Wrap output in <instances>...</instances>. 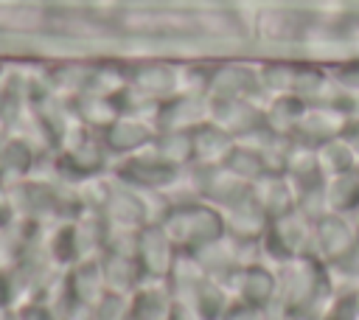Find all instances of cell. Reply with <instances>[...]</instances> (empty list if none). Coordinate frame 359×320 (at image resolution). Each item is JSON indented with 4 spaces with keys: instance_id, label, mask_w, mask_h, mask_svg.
Segmentation results:
<instances>
[{
    "instance_id": "cell-10",
    "label": "cell",
    "mask_w": 359,
    "mask_h": 320,
    "mask_svg": "<svg viewBox=\"0 0 359 320\" xmlns=\"http://www.w3.org/2000/svg\"><path fill=\"white\" fill-rule=\"evenodd\" d=\"M314 149H317V163H320V168H323L325 177L342 174V171H348V168L356 166V154H353V149L345 143L342 135H339V138H331V140H325V143H320V146H314Z\"/></svg>"
},
{
    "instance_id": "cell-5",
    "label": "cell",
    "mask_w": 359,
    "mask_h": 320,
    "mask_svg": "<svg viewBox=\"0 0 359 320\" xmlns=\"http://www.w3.org/2000/svg\"><path fill=\"white\" fill-rule=\"evenodd\" d=\"M311 241H314V250H317L314 255H317L323 264H328V261L345 255L348 250H353V247L359 244V236L351 230V225L345 222L342 213L325 211V213H320L317 222H314Z\"/></svg>"
},
{
    "instance_id": "cell-9",
    "label": "cell",
    "mask_w": 359,
    "mask_h": 320,
    "mask_svg": "<svg viewBox=\"0 0 359 320\" xmlns=\"http://www.w3.org/2000/svg\"><path fill=\"white\" fill-rule=\"evenodd\" d=\"M309 101L294 95V93H280V95H269L264 104V124L266 129H272L275 135H286L294 138L303 115H306Z\"/></svg>"
},
{
    "instance_id": "cell-3",
    "label": "cell",
    "mask_w": 359,
    "mask_h": 320,
    "mask_svg": "<svg viewBox=\"0 0 359 320\" xmlns=\"http://www.w3.org/2000/svg\"><path fill=\"white\" fill-rule=\"evenodd\" d=\"M208 121L222 126L236 140H247L266 126L264 107L255 104V98H210L208 95Z\"/></svg>"
},
{
    "instance_id": "cell-1",
    "label": "cell",
    "mask_w": 359,
    "mask_h": 320,
    "mask_svg": "<svg viewBox=\"0 0 359 320\" xmlns=\"http://www.w3.org/2000/svg\"><path fill=\"white\" fill-rule=\"evenodd\" d=\"M163 230L180 250V255H196L199 250L216 244L219 239L227 236L224 213L216 211L210 202H182V205H168L163 219Z\"/></svg>"
},
{
    "instance_id": "cell-4",
    "label": "cell",
    "mask_w": 359,
    "mask_h": 320,
    "mask_svg": "<svg viewBox=\"0 0 359 320\" xmlns=\"http://www.w3.org/2000/svg\"><path fill=\"white\" fill-rule=\"evenodd\" d=\"M261 76L258 65L247 62H213L208 95L210 98H255L261 95Z\"/></svg>"
},
{
    "instance_id": "cell-2",
    "label": "cell",
    "mask_w": 359,
    "mask_h": 320,
    "mask_svg": "<svg viewBox=\"0 0 359 320\" xmlns=\"http://www.w3.org/2000/svg\"><path fill=\"white\" fill-rule=\"evenodd\" d=\"M314 20L317 17L306 6L272 3L252 11L250 31L258 42H266V45H303Z\"/></svg>"
},
{
    "instance_id": "cell-6",
    "label": "cell",
    "mask_w": 359,
    "mask_h": 320,
    "mask_svg": "<svg viewBox=\"0 0 359 320\" xmlns=\"http://www.w3.org/2000/svg\"><path fill=\"white\" fill-rule=\"evenodd\" d=\"M177 168L174 163H168L163 154H157L151 149V154L146 157L143 152H135L126 157V163L121 166V177L129 182V188H146V191H157L165 188L177 180Z\"/></svg>"
},
{
    "instance_id": "cell-8",
    "label": "cell",
    "mask_w": 359,
    "mask_h": 320,
    "mask_svg": "<svg viewBox=\"0 0 359 320\" xmlns=\"http://www.w3.org/2000/svg\"><path fill=\"white\" fill-rule=\"evenodd\" d=\"M250 191H252V199L258 202V208L266 213L269 222L280 219V216H286L289 211L297 208L292 182L286 180L283 171H264L261 177H255L250 182Z\"/></svg>"
},
{
    "instance_id": "cell-7",
    "label": "cell",
    "mask_w": 359,
    "mask_h": 320,
    "mask_svg": "<svg viewBox=\"0 0 359 320\" xmlns=\"http://www.w3.org/2000/svg\"><path fill=\"white\" fill-rule=\"evenodd\" d=\"M157 138V126L149 121L146 115H132V112H121L107 129H104V146L123 152V154H135L146 146H151Z\"/></svg>"
}]
</instances>
